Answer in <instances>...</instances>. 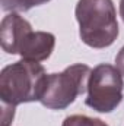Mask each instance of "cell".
I'll use <instances>...</instances> for the list:
<instances>
[{
  "mask_svg": "<svg viewBox=\"0 0 124 126\" xmlns=\"http://www.w3.org/2000/svg\"><path fill=\"white\" fill-rule=\"evenodd\" d=\"M80 40L92 48L110 47L118 37V21L112 0H79L74 10Z\"/></svg>",
  "mask_w": 124,
  "mask_h": 126,
  "instance_id": "cell-1",
  "label": "cell"
},
{
  "mask_svg": "<svg viewBox=\"0 0 124 126\" xmlns=\"http://www.w3.org/2000/svg\"><path fill=\"white\" fill-rule=\"evenodd\" d=\"M47 73L39 62L18 60L0 73V100L9 106L39 101L45 88Z\"/></svg>",
  "mask_w": 124,
  "mask_h": 126,
  "instance_id": "cell-2",
  "label": "cell"
},
{
  "mask_svg": "<svg viewBox=\"0 0 124 126\" xmlns=\"http://www.w3.org/2000/svg\"><path fill=\"white\" fill-rule=\"evenodd\" d=\"M92 69L88 64L76 63L60 73L47 75L41 104L51 110H64L79 95L88 91V82Z\"/></svg>",
  "mask_w": 124,
  "mask_h": 126,
  "instance_id": "cell-3",
  "label": "cell"
},
{
  "mask_svg": "<svg viewBox=\"0 0 124 126\" xmlns=\"http://www.w3.org/2000/svg\"><path fill=\"white\" fill-rule=\"evenodd\" d=\"M124 81L117 66L101 63L93 67L85 104L98 113H111L123 101Z\"/></svg>",
  "mask_w": 124,
  "mask_h": 126,
  "instance_id": "cell-4",
  "label": "cell"
},
{
  "mask_svg": "<svg viewBox=\"0 0 124 126\" xmlns=\"http://www.w3.org/2000/svg\"><path fill=\"white\" fill-rule=\"evenodd\" d=\"M32 31L31 24L16 12L7 13L0 24V43L1 48L9 54H19L21 44Z\"/></svg>",
  "mask_w": 124,
  "mask_h": 126,
  "instance_id": "cell-5",
  "label": "cell"
},
{
  "mask_svg": "<svg viewBox=\"0 0 124 126\" xmlns=\"http://www.w3.org/2000/svg\"><path fill=\"white\" fill-rule=\"evenodd\" d=\"M56 47V37L51 32L31 31L19 48V56L25 60L42 62L47 60Z\"/></svg>",
  "mask_w": 124,
  "mask_h": 126,
  "instance_id": "cell-6",
  "label": "cell"
},
{
  "mask_svg": "<svg viewBox=\"0 0 124 126\" xmlns=\"http://www.w3.org/2000/svg\"><path fill=\"white\" fill-rule=\"evenodd\" d=\"M50 0H1V7L3 10L9 12H28L29 9L35 6H41Z\"/></svg>",
  "mask_w": 124,
  "mask_h": 126,
  "instance_id": "cell-7",
  "label": "cell"
},
{
  "mask_svg": "<svg viewBox=\"0 0 124 126\" xmlns=\"http://www.w3.org/2000/svg\"><path fill=\"white\" fill-rule=\"evenodd\" d=\"M62 126H108V125L101 119H95V117L83 116V114H73V116H67L63 120Z\"/></svg>",
  "mask_w": 124,
  "mask_h": 126,
  "instance_id": "cell-8",
  "label": "cell"
},
{
  "mask_svg": "<svg viewBox=\"0 0 124 126\" xmlns=\"http://www.w3.org/2000/svg\"><path fill=\"white\" fill-rule=\"evenodd\" d=\"M3 106V114H1V126H9V122L13 120L15 116V106H9L1 103Z\"/></svg>",
  "mask_w": 124,
  "mask_h": 126,
  "instance_id": "cell-9",
  "label": "cell"
},
{
  "mask_svg": "<svg viewBox=\"0 0 124 126\" xmlns=\"http://www.w3.org/2000/svg\"><path fill=\"white\" fill-rule=\"evenodd\" d=\"M115 66H117V69L121 72V75L124 76V46L121 47V50L118 51V54L115 56Z\"/></svg>",
  "mask_w": 124,
  "mask_h": 126,
  "instance_id": "cell-10",
  "label": "cell"
},
{
  "mask_svg": "<svg viewBox=\"0 0 124 126\" xmlns=\"http://www.w3.org/2000/svg\"><path fill=\"white\" fill-rule=\"evenodd\" d=\"M120 16L124 21V0H120Z\"/></svg>",
  "mask_w": 124,
  "mask_h": 126,
  "instance_id": "cell-11",
  "label": "cell"
}]
</instances>
